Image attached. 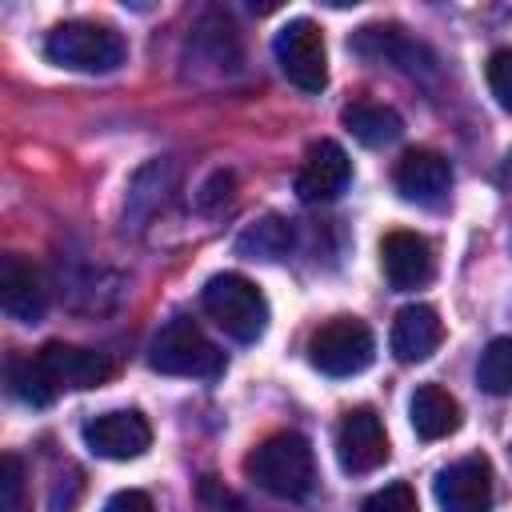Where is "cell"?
Masks as SVG:
<instances>
[{"mask_svg": "<svg viewBox=\"0 0 512 512\" xmlns=\"http://www.w3.org/2000/svg\"><path fill=\"white\" fill-rule=\"evenodd\" d=\"M112 360L104 352L92 348H76L64 340H48L40 352L12 360L8 380L12 392L24 404H52L60 392H84V388H100L112 380Z\"/></svg>", "mask_w": 512, "mask_h": 512, "instance_id": "obj_1", "label": "cell"}, {"mask_svg": "<svg viewBox=\"0 0 512 512\" xmlns=\"http://www.w3.org/2000/svg\"><path fill=\"white\" fill-rule=\"evenodd\" d=\"M248 480L276 500H304L316 488V456L300 432H276L260 440L244 460Z\"/></svg>", "mask_w": 512, "mask_h": 512, "instance_id": "obj_2", "label": "cell"}, {"mask_svg": "<svg viewBox=\"0 0 512 512\" xmlns=\"http://www.w3.org/2000/svg\"><path fill=\"white\" fill-rule=\"evenodd\" d=\"M200 308H204V316H208L220 332H228V336L240 340V344L260 340L264 328H268V300H264V292H260L248 276H240V272H220V276H212V280L204 284V292H200Z\"/></svg>", "mask_w": 512, "mask_h": 512, "instance_id": "obj_3", "label": "cell"}, {"mask_svg": "<svg viewBox=\"0 0 512 512\" xmlns=\"http://www.w3.org/2000/svg\"><path fill=\"white\" fill-rule=\"evenodd\" d=\"M124 40L116 28L96 20H64L48 32L44 56L68 72H116L124 64Z\"/></svg>", "mask_w": 512, "mask_h": 512, "instance_id": "obj_4", "label": "cell"}, {"mask_svg": "<svg viewBox=\"0 0 512 512\" xmlns=\"http://www.w3.org/2000/svg\"><path fill=\"white\" fill-rule=\"evenodd\" d=\"M148 364L164 376H200V380H212L224 372V356L204 336V328L188 316H172L156 332V340L148 348Z\"/></svg>", "mask_w": 512, "mask_h": 512, "instance_id": "obj_5", "label": "cell"}, {"mask_svg": "<svg viewBox=\"0 0 512 512\" xmlns=\"http://www.w3.org/2000/svg\"><path fill=\"white\" fill-rule=\"evenodd\" d=\"M372 356H376L372 328L356 316H332L308 340V360L324 376H356L372 364Z\"/></svg>", "mask_w": 512, "mask_h": 512, "instance_id": "obj_6", "label": "cell"}, {"mask_svg": "<svg viewBox=\"0 0 512 512\" xmlns=\"http://www.w3.org/2000/svg\"><path fill=\"white\" fill-rule=\"evenodd\" d=\"M272 52H276V64L280 72L304 88V92H320L328 84V48H324V32L316 20L308 16H296L288 20L276 40H272Z\"/></svg>", "mask_w": 512, "mask_h": 512, "instance_id": "obj_7", "label": "cell"}, {"mask_svg": "<svg viewBox=\"0 0 512 512\" xmlns=\"http://www.w3.org/2000/svg\"><path fill=\"white\" fill-rule=\"evenodd\" d=\"M336 460L352 476L376 472L388 460V436H384V424H380L376 408L344 412V420L336 428Z\"/></svg>", "mask_w": 512, "mask_h": 512, "instance_id": "obj_8", "label": "cell"}, {"mask_svg": "<svg viewBox=\"0 0 512 512\" xmlns=\"http://www.w3.org/2000/svg\"><path fill=\"white\" fill-rule=\"evenodd\" d=\"M436 500L444 512H492V464L488 456L472 452L456 464L440 468Z\"/></svg>", "mask_w": 512, "mask_h": 512, "instance_id": "obj_9", "label": "cell"}, {"mask_svg": "<svg viewBox=\"0 0 512 512\" xmlns=\"http://www.w3.org/2000/svg\"><path fill=\"white\" fill-rule=\"evenodd\" d=\"M352 180V160L336 140H312L300 172H296V196L304 204H324L336 200Z\"/></svg>", "mask_w": 512, "mask_h": 512, "instance_id": "obj_10", "label": "cell"}, {"mask_svg": "<svg viewBox=\"0 0 512 512\" xmlns=\"http://www.w3.org/2000/svg\"><path fill=\"white\" fill-rule=\"evenodd\" d=\"M152 444V428L140 412H104L84 424V448L100 460H136Z\"/></svg>", "mask_w": 512, "mask_h": 512, "instance_id": "obj_11", "label": "cell"}, {"mask_svg": "<svg viewBox=\"0 0 512 512\" xmlns=\"http://www.w3.org/2000/svg\"><path fill=\"white\" fill-rule=\"evenodd\" d=\"M380 268H384V276L396 292H412V288H424L432 280L436 256H432V244L420 232L396 228L380 240Z\"/></svg>", "mask_w": 512, "mask_h": 512, "instance_id": "obj_12", "label": "cell"}, {"mask_svg": "<svg viewBox=\"0 0 512 512\" xmlns=\"http://www.w3.org/2000/svg\"><path fill=\"white\" fill-rule=\"evenodd\" d=\"M0 308L20 324H36L48 312V288L36 264L24 260L20 252L0 256Z\"/></svg>", "mask_w": 512, "mask_h": 512, "instance_id": "obj_13", "label": "cell"}, {"mask_svg": "<svg viewBox=\"0 0 512 512\" xmlns=\"http://www.w3.org/2000/svg\"><path fill=\"white\" fill-rule=\"evenodd\" d=\"M392 184L404 200L412 204H440L452 188V168L440 152L432 148H408L400 160H396V172H392Z\"/></svg>", "mask_w": 512, "mask_h": 512, "instance_id": "obj_14", "label": "cell"}, {"mask_svg": "<svg viewBox=\"0 0 512 512\" xmlns=\"http://www.w3.org/2000/svg\"><path fill=\"white\" fill-rule=\"evenodd\" d=\"M352 52L364 56V60L396 64L404 72L432 68V56L424 52V44H416L412 36H404V28H396V24H368V28H360L352 36Z\"/></svg>", "mask_w": 512, "mask_h": 512, "instance_id": "obj_15", "label": "cell"}, {"mask_svg": "<svg viewBox=\"0 0 512 512\" xmlns=\"http://www.w3.org/2000/svg\"><path fill=\"white\" fill-rule=\"evenodd\" d=\"M440 340H444V324H440L432 304H408V308L396 312V320H392V352H396V360L420 364L440 348Z\"/></svg>", "mask_w": 512, "mask_h": 512, "instance_id": "obj_16", "label": "cell"}, {"mask_svg": "<svg viewBox=\"0 0 512 512\" xmlns=\"http://www.w3.org/2000/svg\"><path fill=\"white\" fill-rule=\"evenodd\" d=\"M408 420L420 440H444L460 428V404L440 384H420L408 400Z\"/></svg>", "mask_w": 512, "mask_h": 512, "instance_id": "obj_17", "label": "cell"}, {"mask_svg": "<svg viewBox=\"0 0 512 512\" xmlns=\"http://www.w3.org/2000/svg\"><path fill=\"white\" fill-rule=\"evenodd\" d=\"M340 120H344V128H348L360 144H368V148L392 144V140H400V132H404L400 112L388 108V104H380V100H352V104H344Z\"/></svg>", "mask_w": 512, "mask_h": 512, "instance_id": "obj_18", "label": "cell"}, {"mask_svg": "<svg viewBox=\"0 0 512 512\" xmlns=\"http://www.w3.org/2000/svg\"><path fill=\"white\" fill-rule=\"evenodd\" d=\"M288 248H292V224L280 220V216L256 220L236 240V252L240 256H252V260H280V256H288Z\"/></svg>", "mask_w": 512, "mask_h": 512, "instance_id": "obj_19", "label": "cell"}, {"mask_svg": "<svg viewBox=\"0 0 512 512\" xmlns=\"http://www.w3.org/2000/svg\"><path fill=\"white\" fill-rule=\"evenodd\" d=\"M476 380L488 396H512V336L488 340L476 364Z\"/></svg>", "mask_w": 512, "mask_h": 512, "instance_id": "obj_20", "label": "cell"}, {"mask_svg": "<svg viewBox=\"0 0 512 512\" xmlns=\"http://www.w3.org/2000/svg\"><path fill=\"white\" fill-rule=\"evenodd\" d=\"M360 512H420V504H416L412 484L396 480V484H384L380 492H372V496L360 504Z\"/></svg>", "mask_w": 512, "mask_h": 512, "instance_id": "obj_21", "label": "cell"}, {"mask_svg": "<svg viewBox=\"0 0 512 512\" xmlns=\"http://www.w3.org/2000/svg\"><path fill=\"white\" fill-rule=\"evenodd\" d=\"M484 76H488V88H492L496 104H500L504 112H512V48H496V52L488 56Z\"/></svg>", "mask_w": 512, "mask_h": 512, "instance_id": "obj_22", "label": "cell"}, {"mask_svg": "<svg viewBox=\"0 0 512 512\" xmlns=\"http://www.w3.org/2000/svg\"><path fill=\"white\" fill-rule=\"evenodd\" d=\"M0 488H4V512H24V464L12 452L0 460Z\"/></svg>", "mask_w": 512, "mask_h": 512, "instance_id": "obj_23", "label": "cell"}, {"mask_svg": "<svg viewBox=\"0 0 512 512\" xmlns=\"http://www.w3.org/2000/svg\"><path fill=\"white\" fill-rule=\"evenodd\" d=\"M104 512H156V504H152L148 492H140V488H124V492H116V496L104 504Z\"/></svg>", "mask_w": 512, "mask_h": 512, "instance_id": "obj_24", "label": "cell"}, {"mask_svg": "<svg viewBox=\"0 0 512 512\" xmlns=\"http://www.w3.org/2000/svg\"><path fill=\"white\" fill-rule=\"evenodd\" d=\"M504 176L512 180V152H508V164H504Z\"/></svg>", "mask_w": 512, "mask_h": 512, "instance_id": "obj_25", "label": "cell"}]
</instances>
